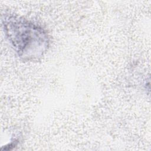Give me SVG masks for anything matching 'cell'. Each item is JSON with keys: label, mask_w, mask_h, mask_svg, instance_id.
Returning a JSON list of instances; mask_svg holds the SVG:
<instances>
[{"label": "cell", "mask_w": 151, "mask_h": 151, "mask_svg": "<svg viewBox=\"0 0 151 151\" xmlns=\"http://www.w3.org/2000/svg\"><path fill=\"white\" fill-rule=\"evenodd\" d=\"M4 25L9 41L18 52L24 54L31 47H37L36 44H44L43 32L32 24L10 17L4 19Z\"/></svg>", "instance_id": "6da1fadb"}]
</instances>
